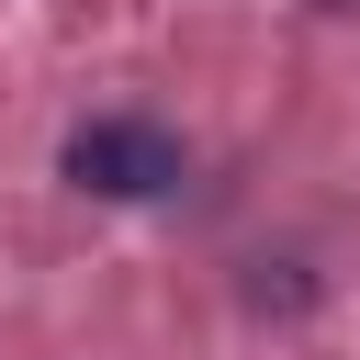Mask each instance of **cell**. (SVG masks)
Masks as SVG:
<instances>
[{"label":"cell","instance_id":"obj_1","mask_svg":"<svg viewBox=\"0 0 360 360\" xmlns=\"http://www.w3.org/2000/svg\"><path fill=\"white\" fill-rule=\"evenodd\" d=\"M68 180L101 191V202H158V191H180V135L135 124V112H101V124L68 135Z\"/></svg>","mask_w":360,"mask_h":360}]
</instances>
